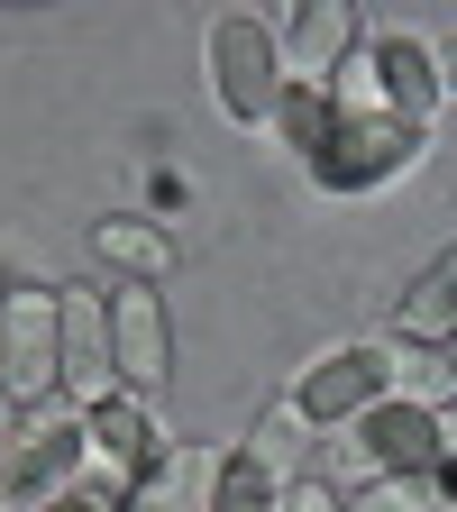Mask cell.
Returning a JSON list of instances; mask_svg holds the SVG:
<instances>
[{"instance_id":"cell-1","label":"cell","mask_w":457,"mask_h":512,"mask_svg":"<svg viewBox=\"0 0 457 512\" xmlns=\"http://www.w3.org/2000/svg\"><path fill=\"white\" fill-rule=\"evenodd\" d=\"M211 92H220V110L238 128H266L284 110V55H275L266 19H247V10L211 19Z\"/></svg>"},{"instance_id":"cell-2","label":"cell","mask_w":457,"mask_h":512,"mask_svg":"<svg viewBox=\"0 0 457 512\" xmlns=\"http://www.w3.org/2000/svg\"><path fill=\"white\" fill-rule=\"evenodd\" d=\"M55 384L83 421L101 403H119V357H110V302H92V284L55 293Z\"/></svg>"},{"instance_id":"cell-3","label":"cell","mask_w":457,"mask_h":512,"mask_svg":"<svg viewBox=\"0 0 457 512\" xmlns=\"http://www.w3.org/2000/svg\"><path fill=\"white\" fill-rule=\"evenodd\" d=\"M83 439H92V448H83V485H74V494H92V485H101V503H110V494H138V485L156 476V448H174V439H156V430H147V403H128V394H119V403H101Z\"/></svg>"},{"instance_id":"cell-4","label":"cell","mask_w":457,"mask_h":512,"mask_svg":"<svg viewBox=\"0 0 457 512\" xmlns=\"http://www.w3.org/2000/svg\"><path fill=\"white\" fill-rule=\"evenodd\" d=\"M0 394L10 403L64 394L55 384V293H37V284H19L10 302H0Z\"/></svg>"},{"instance_id":"cell-5","label":"cell","mask_w":457,"mask_h":512,"mask_svg":"<svg viewBox=\"0 0 457 512\" xmlns=\"http://www.w3.org/2000/svg\"><path fill=\"white\" fill-rule=\"evenodd\" d=\"M110 357H119V394H128V403L165 394L174 339H165V302H156V284H119V293H110Z\"/></svg>"},{"instance_id":"cell-6","label":"cell","mask_w":457,"mask_h":512,"mask_svg":"<svg viewBox=\"0 0 457 512\" xmlns=\"http://www.w3.org/2000/svg\"><path fill=\"white\" fill-rule=\"evenodd\" d=\"M384 403V339H366V348H330L320 366H302V384H293V412L320 430V421H348V412H375Z\"/></svg>"},{"instance_id":"cell-7","label":"cell","mask_w":457,"mask_h":512,"mask_svg":"<svg viewBox=\"0 0 457 512\" xmlns=\"http://www.w3.org/2000/svg\"><path fill=\"white\" fill-rule=\"evenodd\" d=\"M348 46H357V10H348V0L293 10V28L275 37V55H284V83H302V92H330V83H339V64H348Z\"/></svg>"},{"instance_id":"cell-8","label":"cell","mask_w":457,"mask_h":512,"mask_svg":"<svg viewBox=\"0 0 457 512\" xmlns=\"http://www.w3.org/2000/svg\"><path fill=\"white\" fill-rule=\"evenodd\" d=\"M375 83H384V101H394V119L421 138L430 110H439V64H430V46L421 37H384L375 46Z\"/></svg>"},{"instance_id":"cell-9","label":"cell","mask_w":457,"mask_h":512,"mask_svg":"<svg viewBox=\"0 0 457 512\" xmlns=\"http://www.w3.org/2000/svg\"><path fill=\"white\" fill-rule=\"evenodd\" d=\"M92 256H101V266H119L128 284H165V275H174V238H165L156 220H138V211H110V220L92 229Z\"/></svg>"},{"instance_id":"cell-10","label":"cell","mask_w":457,"mask_h":512,"mask_svg":"<svg viewBox=\"0 0 457 512\" xmlns=\"http://www.w3.org/2000/svg\"><path fill=\"white\" fill-rule=\"evenodd\" d=\"M238 458H247L256 476H266V485H284V494H293V485L311 476V421L293 412V394H284V403H275L266 421L247 430V448H238Z\"/></svg>"},{"instance_id":"cell-11","label":"cell","mask_w":457,"mask_h":512,"mask_svg":"<svg viewBox=\"0 0 457 512\" xmlns=\"http://www.w3.org/2000/svg\"><path fill=\"white\" fill-rule=\"evenodd\" d=\"M394 339H412V348H439V339H448V348H457V247L394 302Z\"/></svg>"},{"instance_id":"cell-12","label":"cell","mask_w":457,"mask_h":512,"mask_svg":"<svg viewBox=\"0 0 457 512\" xmlns=\"http://www.w3.org/2000/svg\"><path fill=\"white\" fill-rule=\"evenodd\" d=\"M366 448L384 458V476H421L439 458V412H412V403H375L366 412Z\"/></svg>"},{"instance_id":"cell-13","label":"cell","mask_w":457,"mask_h":512,"mask_svg":"<svg viewBox=\"0 0 457 512\" xmlns=\"http://www.w3.org/2000/svg\"><path fill=\"white\" fill-rule=\"evenodd\" d=\"M384 384H394V403H412V412H448L457 366L430 357V348H412V339H384Z\"/></svg>"},{"instance_id":"cell-14","label":"cell","mask_w":457,"mask_h":512,"mask_svg":"<svg viewBox=\"0 0 457 512\" xmlns=\"http://www.w3.org/2000/svg\"><path fill=\"white\" fill-rule=\"evenodd\" d=\"M202 512H284V485H266L247 458H220L211 467V503Z\"/></svg>"},{"instance_id":"cell-15","label":"cell","mask_w":457,"mask_h":512,"mask_svg":"<svg viewBox=\"0 0 457 512\" xmlns=\"http://www.w3.org/2000/svg\"><path fill=\"white\" fill-rule=\"evenodd\" d=\"M348 512H430V485L421 476H375L348 494Z\"/></svg>"},{"instance_id":"cell-16","label":"cell","mask_w":457,"mask_h":512,"mask_svg":"<svg viewBox=\"0 0 457 512\" xmlns=\"http://www.w3.org/2000/svg\"><path fill=\"white\" fill-rule=\"evenodd\" d=\"M284 512H348V503H339L330 485H320V476H302V485L284 494Z\"/></svg>"},{"instance_id":"cell-17","label":"cell","mask_w":457,"mask_h":512,"mask_svg":"<svg viewBox=\"0 0 457 512\" xmlns=\"http://www.w3.org/2000/svg\"><path fill=\"white\" fill-rule=\"evenodd\" d=\"M430 64H439V92H457V37H448V46L430 55Z\"/></svg>"},{"instance_id":"cell-18","label":"cell","mask_w":457,"mask_h":512,"mask_svg":"<svg viewBox=\"0 0 457 512\" xmlns=\"http://www.w3.org/2000/svg\"><path fill=\"white\" fill-rule=\"evenodd\" d=\"M46 512H110L101 494H64V503H46Z\"/></svg>"},{"instance_id":"cell-19","label":"cell","mask_w":457,"mask_h":512,"mask_svg":"<svg viewBox=\"0 0 457 512\" xmlns=\"http://www.w3.org/2000/svg\"><path fill=\"white\" fill-rule=\"evenodd\" d=\"M439 458H457V403L439 412Z\"/></svg>"},{"instance_id":"cell-20","label":"cell","mask_w":457,"mask_h":512,"mask_svg":"<svg viewBox=\"0 0 457 512\" xmlns=\"http://www.w3.org/2000/svg\"><path fill=\"white\" fill-rule=\"evenodd\" d=\"M10 439H19V430H10V412H0V467H10Z\"/></svg>"},{"instance_id":"cell-21","label":"cell","mask_w":457,"mask_h":512,"mask_svg":"<svg viewBox=\"0 0 457 512\" xmlns=\"http://www.w3.org/2000/svg\"><path fill=\"white\" fill-rule=\"evenodd\" d=\"M448 366H457V348H448Z\"/></svg>"}]
</instances>
